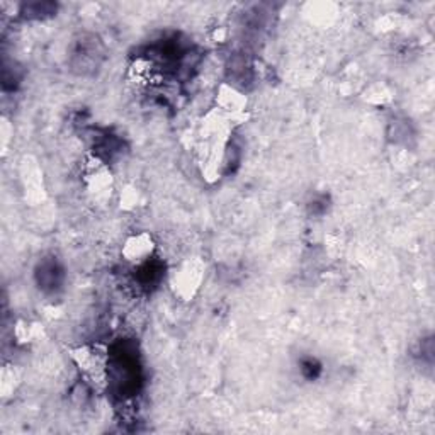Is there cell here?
I'll return each instance as SVG.
<instances>
[{
  "instance_id": "6da1fadb",
  "label": "cell",
  "mask_w": 435,
  "mask_h": 435,
  "mask_svg": "<svg viewBox=\"0 0 435 435\" xmlns=\"http://www.w3.org/2000/svg\"><path fill=\"white\" fill-rule=\"evenodd\" d=\"M70 359L75 364L84 381L94 391L103 393L109 384V351L104 344H85L68 351Z\"/></svg>"
},
{
  "instance_id": "7a4b0ae2",
  "label": "cell",
  "mask_w": 435,
  "mask_h": 435,
  "mask_svg": "<svg viewBox=\"0 0 435 435\" xmlns=\"http://www.w3.org/2000/svg\"><path fill=\"white\" fill-rule=\"evenodd\" d=\"M206 277V264L201 257H189L172 267L168 274V286L177 300L189 303L201 291Z\"/></svg>"
},
{
  "instance_id": "3957f363",
  "label": "cell",
  "mask_w": 435,
  "mask_h": 435,
  "mask_svg": "<svg viewBox=\"0 0 435 435\" xmlns=\"http://www.w3.org/2000/svg\"><path fill=\"white\" fill-rule=\"evenodd\" d=\"M80 182L94 202H105L115 192V175L101 156L87 155L80 168Z\"/></svg>"
},
{
  "instance_id": "277c9868",
  "label": "cell",
  "mask_w": 435,
  "mask_h": 435,
  "mask_svg": "<svg viewBox=\"0 0 435 435\" xmlns=\"http://www.w3.org/2000/svg\"><path fill=\"white\" fill-rule=\"evenodd\" d=\"M214 108L228 116L235 124L245 123L249 112V99L240 89L228 82H221L214 94Z\"/></svg>"
},
{
  "instance_id": "5b68a950",
  "label": "cell",
  "mask_w": 435,
  "mask_h": 435,
  "mask_svg": "<svg viewBox=\"0 0 435 435\" xmlns=\"http://www.w3.org/2000/svg\"><path fill=\"white\" fill-rule=\"evenodd\" d=\"M155 238L148 231H138V233L129 235L124 240L123 246H121V257L133 267H141L148 260H152V257L155 256Z\"/></svg>"
},
{
  "instance_id": "8992f818",
  "label": "cell",
  "mask_w": 435,
  "mask_h": 435,
  "mask_svg": "<svg viewBox=\"0 0 435 435\" xmlns=\"http://www.w3.org/2000/svg\"><path fill=\"white\" fill-rule=\"evenodd\" d=\"M22 383V371L15 364H3L0 371V395L2 398L14 397L17 388Z\"/></svg>"
},
{
  "instance_id": "52a82bcc",
  "label": "cell",
  "mask_w": 435,
  "mask_h": 435,
  "mask_svg": "<svg viewBox=\"0 0 435 435\" xmlns=\"http://www.w3.org/2000/svg\"><path fill=\"white\" fill-rule=\"evenodd\" d=\"M13 333L15 342L21 344V346H27V344L36 342L39 337L43 335V327L38 321L21 318L15 321Z\"/></svg>"
},
{
  "instance_id": "ba28073f",
  "label": "cell",
  "mask_w": 435,
  "mask_h": 435,
  "mask_svg": "<svg viewBox=\"0 0 435 435\" xmlns=\"http://www.w3.org/2000/svg\"><path fill=\"white\" fill-rule=\"evenodd\" d=\"M117 202H119V207L126 213H133V211L140 209V207L145 206L147 202V196L145 192L140 189V187L133 186H124L123 189L119 191V196H117Z\"/></svg>"
},
{
  "instance_id": "9c48e42d",
  "label": "cell",
  "mask_w": 435,
  "mask_h": 435,
  "mask_svg": "<svg viewBox=\"0 0 435 435\" xmlns=\"http://www.w3.org/2000/svg\"><path fill=\"white\" fill-rule=\"evenodd\" d=\"M154 77H155L154 65L148 60H143V58L136 60L131 68H129V80H131V84H135L136 87H145V85L152 84Z\"/></svg>"
},
{
  "instance_id": "30bf717a",
  "label": "cell",
  "mask_w": 435,
  "mask_h": 435,
  "mask_svg": "<svg viewBox=\"0 0 435 435\" xmlns=\"http://www.w3.org/2000/svg\"><path fill=\"white\" fill-rule=\"evenodd\" d=\"M364 101L371 105H386L393 101V92L386 84L376 82V84L369 85L364 92Z\"/></svg>"
},
{
  "instance_id": "8fae6325",
  "label": "cell",
  "mask_w": 435,
  "mask_h": 435,
  "mask_svg": "<svg viewBox=\"0 0 435 435\" xmlns=\"http://www.w3.org/2000/svg\"><path fill=\"white\" fill-rule=\"evenodd\" d=\"M0 135H2V148H3V154L7 152L9 148L10 141H13L14 136V126L7 117H2V124H0Z\"/></svg>"
}]
</instances>
